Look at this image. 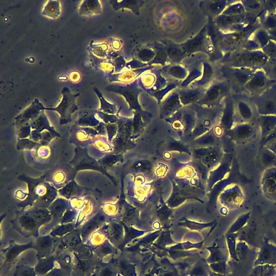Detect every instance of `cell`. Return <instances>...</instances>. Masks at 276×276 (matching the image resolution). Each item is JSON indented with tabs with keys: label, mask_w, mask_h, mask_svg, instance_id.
I'll return each instance as SVG.
<instances>
[{
	"label": "cell",
	"mask_w": 276,
	"mask_h": 276,
	"mask_svg": "<svg viewBox=\"0 0 276 276\" xmlns=\"http://www.w3.org/2000/svg\"><path fill=\"white\" fill-rule=\"evenodd\" d=\"M55 259L53 257L41 258L37 263L35 270L37 276H45L54 268Z\"/></svg>",
	"instance_id": "3"
},
{
	"label": "cell",
	"mask_w": 276,
	"mask_h": 276,
	"mask_svg": "<svg viewBox=\"0 0 276 276\" xmlns=\"http://www.w3.org/2000/svg\"><path fill=\"white\" fill-rule=\"evenodd\" d=\"M79 94L72 95L70 92H65L62 102L56 108L47 109L55 110L60 114L62 118L66 119L70 117L71 115L77 107L75 104V99Z\"/></svg>",
	"instance_id": "1"
},
{
	"label": "cell",
	"mask_w": 276,
	"mask_h": 276,
	"mask_svg": "<svg viewBox=\"0 0 276 276\" xmlns=\"http://www.w3.org/2000/svg\"><path fill=\"white\" fill-rule=\"evenodd\" d=\"M53 245V240L51 237L44 236L39 238L35 244V248L37 251V256L40 258L50 256Z\"/></svg>",
	"instance_id": "2"
},
{
	"label": "cell",
	"mask_w": 276,
	"mask_h": 276,
	"mask_svg": "<svg viewBox=\"0 0 276 276\" xmlns=\"http://www.w3.org/2000/svg\"><path fill=\"white\" fill-rule=\"evenodd\" d=\"M34 247H35V246H34L32 243H30L25 245L13 246V247L10 248L6 253V260L7 262H12V261L16 259L22 252L29 248H32Z\"/></svg>",
	"instance_id": "4"
},
{
	"label": "cell",
	"mask_w": 276,
	"mask_h": 276,
	"mask_svg": "<svg viewBox=\"0 0 276 276\" xmlns=\"http://www.w3.org/2000/svg\"><path fill=\"white\" fill-rule=\"evenodd\" d=\"M45 276H70V273L61 267L54 268Z\"/></svg>",
	"instance_id": "6"
},
{
	"label": "cell",
	"mask_w": 276,
	"mask_h": 276,
	"mask_svg": "<svg viewBox=\"0 0 276 276\" xmlns=\"http://www.w3.org/2000/svg\"><path fill=\"white\" fill-rule=\"evenodd\" d=\"M65 175L63 172L58 171V172L55 174L53 180L56 184L61 185L65 182Z\"/></svg>",
	"instance_id": "7"
},
{
	"label": "cell",
	"mask_w": 276,
	"mask_h": 276,
	"mask_svg": "<svg viewBox=\"0 0 276 276\" xmlns=\"http://www.w3.org/2000/svg\"><path fill=\"white\" fill-rule=\"evenodd\" d=\"M264 82L263 79L262 78H254L251 82V85L253 88H258L259 87H262L264 85Z\"/></svg>",
	"instance_id": "8"
},
{
	"label": "cell",
	"mask_w": 276,
	"mask_h": 276,
	"mask_svg": "<svg viewBox=\"0 0 276 276\" xmlns=\"http://www.w3.org/2000/svg\"><path fill=\"white\" fill-rule=\"evenodd\" d=\"M16 276H37L35 268L27 265H21L17 268Z\"/></svg>",
	"instance_id": "5"
}]
</instances>
